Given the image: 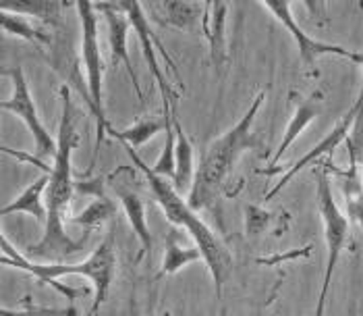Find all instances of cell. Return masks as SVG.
Instances as JSON below:
<instances>
[{
	"mask_svg": "<svg viewBox=\"0 0 363 316\" xmlns=\"http://www.w3.org/2000/svg\"><path fill=\"white\" fill-rule=\"evenodd\" d=\"M116 4L123 9V13L127 15V19H129V23H131V29L138 33L141 53H143V57H145L147 65H150V71H152V75H154L156 84H158V87H160L162 100H164L167 104H172V109H174V100L179 98V94L174 92V87L168 86L167 77H164V71L160 69V62H158V58H156L154 48H158V50H160V55L164 57L167 65L170 67V71H172V75H174V80H177V86H183V82H181V77H179V69H177L174 60L168 57L164 44H160V42H158V38L154 36V31H152V28H150V21H147V17H145V11L141 9L140 2H127V0H121V2H116Z\"/></svg>",
	"mask_w": 363,
	"mask_h": 316,
	"instance_id": "ba28073f",
	"label": "cell"
},
{
	"mask_svg": "<svg viewBox=\"0 0 363 316\" xmlns=\"http://www.w3.org/2000/svg\"><path fill=\"white\" fill-rule=\"evenodd\" d=\"M359 116H363V100L357 96L355 104L347 111V115L342 116V119L336 123L335 129H333V131H330V134L320 142V144L313 146L303 158H299L291 169H286V171H284V175L279 179V183H277V185H274V187L264 196V202L272 200V198L279 194L280 190H282V187H286V183H289L297 173L303 171L308 165L315 163V160H320L322 156H330V158H333V154L336 152V148L342 144L345 140H349V138H351V131H353V127H355V123H357V119H359Z\"/></svg>",
	"mask_w": 363,
	"mask_h": 316,
	"instance_id": "30bf717a",
	"label": "cell"
},
{
	"mask_svg": "<svg viewBox=\"0 0 363 316\" xmlns=\"http://www.w3.org/2000/svg\"><path fill=\"white\" fill-rule=\"evenodd\" d=\"M123 146L129 152L135 167L141 169V173L145 175L150 194L156 200V204L162 208V212L167 214L168 221L174 227H181L187 235H191V239L196 241V246L201 252V258H203L210 275H212V283H214V289H216V295L223 298L224 283L228 281V277L233 273V264H235L230 250L216 237V233L197 217L196 210L189 208L187 200L181 198V194L174 190L172 181H168L167 177H160V175L152 171V167H147L143 163V158L135 152V148H131L129 144Z\"/></svg>",
	"mask_w": 363,
	"mask_h": 316,
	"instance_id": "7a4b0ae2",
	"label": "cell"
},
{
	"mask_svg": "<svg viewBox=\"0 0 363 316\" xmlns=\"http://www.w3.org/2000/svg\"><path fill=\"white\" fill-rule=\"evenodd\" d=\"M0 316H77V310L71 308H42V306H26L23 310H11L2 308Z\"/></svg>",
	"mask_w": 363,
	"mask_h": 316,
	"instance_id": "484cf974",
	"label": "cell"
},
{
	"mask_svg": "<svg viewBox=\"0 0 363 316\" xmlns=\"http://www.w3.org/2000/svg\"><path fill=\"white\" fill-rule=\"evenodd\" d=\"M154 15L162 26H172L179 29H191L201 21L203 4L196 2H158L154 4Z\"/></svg>",
	"mask_w": 363,
	"mask_h": 316,
	"instance_id": "ac0fdd59",
	"label": "cell"
},
{
	"mask_svg": "<svg viewBox=\"0 0 363 316\" xmlns=\"http://www.w3.org/2000/svg\"><path fill=\"white\" fill-rule=\"evenodd\" d=\"M48 183H50V175L44 173L40 179H35L31 185H28L15 200L9 202L6 206H2L0 214L9 217V214H15V212H26L29 217H33L40 225L46 227V223H48V206L44 204L42 196L46 194Z\"/></svg>",
	"mask_w": 363,
	"mask_h": 316,
	"instance_id": "9a60e30c",
	"label": "cell"
},
{
	"mask_svg": "<svg viewBox=\"0 0 363 316\" xmlns=\"http://www.w3.org/2000/svg\"><path fill=\"white\" fill-rule=\"evenodd\" d=\"M326 167H328V163H322L318 167V171H315V179H318L315 200H318V210H320L322 225H324L326 271H324L322 289H320V295H318V304H315L313 316H324L326 298H328V289H330V281H333L336 264L340 260V254H342L345 246L351 239V221L347 219V214L340 212L338 204L335 202V194H333V187H330V175H328Z\"/></svg>",
	"mask_w": 363,
	"mask_h": 316,
	"instance_id": "5b68a950",
	"label": "cell"
},
{
	"mask_svg": "<svg viewBox=\"0 0 363 316\" xmlns=\"http://www.w3.org/2000/svg\"><path fill=\"white\" fill-rule=\"evenodd\" d=\"M226 13H228V6L224 2H206L203 15H201V31H203L206 42L210 46L212 67L218 73H223V69L228 62V42L224 36Z\"/></svg>",
	"mask_w": 363,
	"mask_h": 316,
	"instance_id": "5bb4252c",
	"label": "cell"
},
{
	"mask_svg": "<svg viewBox=\"0 0 363 316\" xmlns=\"http://www.w3.org/2000/svg\"><path fill=\"white\" fill-rule=\"evenodd\" d=\"M162 316H172V315H170V312H164V315H162Z\"/></svg>",
	"mask_w": 363,
	"mask_h": 316,
	"instance_id": "83f0119b",
	"label": "cell"
},
{
	"mask_svg": "<svg viewBox=\"0 0 363 316\" xmlns=\"http://www.w3.org/2000/svg\"><path fill=\"white\" fill-rule=\"evenodd\" d=\"M160 131H167V116H147V119H141L135 125L123 129V131H116V129H108L114 140H118L121 144H129L131 148H140L145 142H150L152 138H156Z\"/></svg>",
	"mask_w": 363,
	"mask_h": 316,
	"instance_id": "44dd1931",
	"label": "cell"
},
{
	"mask_svg": "<svg viewBox=\"0 0 363 316\" xmlns=\"http://www.w3.org/2000/svg\"><path fill=\"white\" fill-rule=\"evenodd\" d=\"M262 6H264L266 11H270V13L277 17V21H279L280 26L293 36V40H295V44H297L299 58H301V62H303L308 69H311V67L318 62V58L326 57V55L338 58H347V60H351V62L363 65L362 53H353V50H347V48H342V46L328 44V42H320V40L311 38L308 31L297 23V19L293 17V6H291V2H286V0H264Z\"/></svg>",
	"mask_w": 363,
	"mask_h": 316,
	"instance_id": "9c48e42d",
	"label": "cell"
},
{
	"mask_svg": "<svg viewBox=\"0 0 363 316\" xmlns=\"http://www.w3.org/2000/svg\"><path fill=\"white\" fill-rule=\"evenodd\" d=\"M289 100H291V104H293V115L289 119V125H286V129H284V136H282V140H280V144L279 148H277V152H274V156H272V160H270V165L280 163V158L286 154V150L295 144V140L308 129L309 123H313L318 116L322 115L324 102H326V92H324L322 87H318V89H313L311 94L303 96V94L291 89V92H289Z\"/></svg>",
	"mask_w": 363,
	"mask_h": 316,
	"instance_id": "7c38bea8",
	"label": "cell"
},
{
	"mask_svg": "<svg viewBox=\"0 0 363 316\" xmlns=\"http://www.w3.org/2000/svg\"><path fill=\"white\" fill-rule=\"evenodd\" d=\"M349 152H351L349 154L351 165H349V171L340 173V177H342L340 192H342V198L347 204V219L355 221L363 229V181L359 175V167H357V152L353 148Z\"/></svg>",
	"mask_w": 363,
	"mask_h": 316,
	"instance_id": "e0dca14e",
	"label": "cell"
},
{
	"mask_svg": "<svg viewBox=\"0 0 363 316\" xmlns=\"http://www.w3.org/2000/svg\"><path fill=\"white\" fill-rule=\"evenodd\" d=\"M2 75L13 80V94H11L9 100L0 102V109L13 113V115L19 116L26 123L28 131L33 138V144H35V156L40 160L42 158H55L56 152H58V140H55L50 136V131L46 129V125L42 123V119H40L38 111H35L33 96L29 92L23 69L19 65L17 67H4Z\"/></svg>",
	"mask_w": 363,
	"mask_h": 316,
	"instance_id": "52a82bcc",
	"label": "cell"
},
{
	"mask_svg": "<svg viewBox=\"0 0 363 316\" xmlns=\"http://www.w3.org/2000/svg\"><path fill=\"white\" fill-rule=\"evenodd\" d=\"M272 221H274L272 212H268V210H264V208H259L255 204L245 206V231H247V235H252V237L262 235L272 225Z\"/></svg>",
	"mask_w": 363,
	"mask_h": 316,
	"instance_id": "d4e9b609",
	"label": "cell"
},
{
	"mask_svg": "<svg viewBox=\"0 0 363 316\" xmlns=\"http://www.w3.org/2000/svg\"><path fill=\"white\" fill-rule=\"evenodd\" d=\"M0 11L17 13L28 19H38L52 28L60 26L62 19V2H46V0H21V2H0Z\"/></svg>",
	"mask_w": 363,
	"mask_h": 316,
	"instance_id": "ffe728a7",
	"label": "cell"
},
{
	"mask_svg": "<svg viewBox=\"0 0 363 316\" xmlns=\"http://www.w3.org/2000/svg\"><path fill=\"white\" fill-rule=\"evenodd\" d=\"M114 214V204H112L106 196H100L91 202L85 210H82L77 217L69 219L71 225H77V227H85L87 231L100 227L102 223H106Z\"/></svg>",
	"mask_w": 363,
	"mask_h": 316,
	"instance_id": "cb8c5ba5",
	"label": "cell"
},
{
	"mask_svg": "<svg viewBox=\"0 0 363 316\" xmlns=\"http://www.w3.org/2000/svg\"><path fill=\"white\" fill-rule=\"evenodd\" d=\"M172 104L164 102V116H167V131H164V148H162V154L158 156L156 165L152 167V171L160 177H167V179H174V173H177V163H174V148H177V134H174V125H172Z\"/></svg>",
	"mask_w": 363,
	"mask_h": 316,
	"instance_id": "603a6c76",
	"label": "cell"
},
{
	"mask_svg": "<svg viewBox=\"0 0 363 316\" xmlns=\"http://www.w3.org/2000/svg\"><path fill=\"white\" fill-rule=\"evenodd\" d=\"M77 15H79V26H82V58L85 67V84L89 89V109L98 121V140H96V154L102 144L104 131L111 129L108 119L104 113V102H102V82H104V60L100 53V26H98V9L89 0L75 2Z\"/></svg>",
	"mask_w": 363,
	"mask_h": 316,
	"instance_id": "8992f818",
	"label": "cell"
},
{
	"mask_svg": "<svg viewBox=\"0 0 363 316\" xmlns=\"http://www.w3.org/2000/svg\"><path fill=\"white\" fill-rule=\"evenodd\" d=\"M60 102H62V113H60L58 138H56L58 152L52 158V171L48 173L50 183L46 190L48 223L44 227V237L38 244L28 246V254L31 258L48 260V262H60L75 252H82L87 241V235L84 239H73L65 229L69 204L75 192L71 158H73V150L79 146V134L75 127V107L71 100L69 86L60 87Z\"/></svg>",
	"mask_w": 363,
	"mask_h": 316,
	"instance_id": "6da1fadb",
	"label": "cell"
},
{
	"mask_svg": "<svg viewBox=\"0 0 363 316\" xmlns=\"http://www.w3.org/2000/svg\"><path fill=\"white\" fill-rule=\"evenodd\" d=\"M172 125H174V134H177V148H174V163H177V173H174V190L181 192H189L196 179V152L194 144L189 140V136L185 134L181 121L177 119V113L172 111Z\"/></svg>",
	"mask_w": 363,
	"mask_h": 316,
	"instance_id": "2e32d148",
	"label": "cell"
},
{
	"mask_svg": "<svg viewBox=\"0 0 363 316\" xmlns=\"http://www.w3.org/2000/svg\"><path fill=\"white\" fill-rule=\"evenodd\" d=\"M199 258H201V252H199L197 246L183 248L181 241H179V233L170 231L167 235V241H164V260H162L160 275H174L181 268H185L187 264H191V262H196Z\"/></svg>",
	"mask_w": 363,
	"mask_h": 316,
	"instance_id": "7402d4cb",
	"label": "cell"
},
{
	"mask_svg": "<svg viewBox=\"0 0 363 316\" xmlns=\"http://www.w3.org/2000/svg\"><path fill=\"white\" fill-rule=\"evenodd\" d=\"M0 262L4 266H13V268H19V271H26L29 275H33L40 283L55 288L69 302H73L77 295H85L87 289L62 288L56 281L60 277H65V275H82L85 279H89L94 289H96V295H94V302H91L89 312L85 316L98 315V310L102 308V304L108 298L111 283L112 279H114V271H116V256H114V246H112L111 239H104L91 252V256L84 260V262H77V264H67V262H48V264H42V262H31L29 258H26L21 252H17L9 244L6 237H2V258H0Z\"/></svg>",
	"mask_w": 363,
	"mask_h": 316,
	"instance_id": "277c9868",
	"label": "cell"
},
{
	"mask_svg": "<svg viewBox=\"0 0 363 316\" xmlns=\"http://www.w3.org/2000/svg\"><path fill=\"white\" fill-rule=\"evenodd\" d=\"M264 100H266V92H259L253 98L252 107L245 111V115L241 116L228 131H224L220 138H216L203 152V156L197 165L194 185L187 194V204L191 210L199 212L203 208H210L218 200L237 160L243 156V152L257 146V136L252 129Z\"/></svg>",
	"mask_w": 363,
	"mask_h": 316,
	"instance_id": "3957f363",
	"label": "cell"
},
{
	"mask_svg": "<svg viewBox=\"0 0 363 316\" xmlns=\"http://www.w3.org/2000/svg\"><path fill=\"white\" fill-rule=\"evenodd\" d=\"M98 13L104 15L106 19V26H108V46H111V60L112 65H125L129 77H131V84L133 89L138 94V98L143 100V92H141L140 80H138V73L133 69V62L129 57V50H127V36H129V19L127 15L123 13V9L116 4V2H104V4H96Z\"/></svg>",
	"mask_w": 363,
	"mask_h": 316,
	"instance_id": "4fadbf2b",
	"label": "cell"
},
{
	"mask_svg": "<svg viewBox=\"0 0 363 316\" xmlns=\"http://www.w3.org/2000/svg\"><path fill=\"white\" fill-rule=\"evenodd\" d=\"M133 177H135V167H118V171L111 175V187L127 214L131 229L140 239L141 252L150 254L152 252V233H150L147 219H145V202L140 196V192L131 185Z\"/></svg>",
	"mask_w": 363,
	"mask_h": 316,
	"instance_id": "8fae6325",
	"label": "cell"
},
{
	"mask_svg": "<svg viewBox=\"0 0 363 316\" xmlns=\"http://www.w3.org/2000/svg\"><path fill=\"white\" fill-rule=\"evenodd\" d=\"M0 28L4 33L9 36H15V38H21L26 42H31L33 46L42 48V46H48L52 48L55 40L52 36L42 28H35L28 17L23 15H17V13H6V11H0Z\"/></svg>",
	"mask_w": 363,
	"mask_h": 316,
	"instance_id": "d6986e66",
	"label": "cell"
},
{
	"mask_svg": "<svg viewBox=\"0 0 363 316\" xmlns=\"http://www.w3.org/2000/svg\"><path fill=\"white\" fill-rule=\"evenodd\" d=\"M359 98H362V100H363V86H362V92H359Z\"/></svg>",
	"mask_w": 363,
	"mask_h": 316,
	"instance_id": "4316f807",
	"label": "cell"
}]
</instances>
